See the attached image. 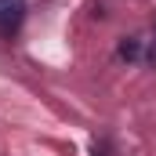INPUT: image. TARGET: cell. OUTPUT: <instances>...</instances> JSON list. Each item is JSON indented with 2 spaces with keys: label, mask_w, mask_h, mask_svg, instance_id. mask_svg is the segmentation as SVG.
Listing matches in <instances>:
<instances>
[{
  "label": "cell",
  "mask_w": 156,
  "mask_h": 156,
  "mask_svg": "<svg viewBox=\"0 0 156 156\" xmlns=\"http://www.w3.org/2000/svg\"><path fill=\"white\" fill-rule=\"evenodd\" d=\"M26 15V0H0V29H18Z\"/></svg>",
  "instance_id": "cell-1"
},
{
  "label": "cell",
  "mask_w": 156,
  "mask_h": 156,
  "mask_svg": "<svg viewBox=\"0 0 156 156\" xmlns=\"http://www.w3.org/2000/svg\"><path fill=\"white\" fill-rule=\"evenodd\" d=\"M142 55V40H123L120 44V58H138Z\"/></svg>",
  "instance_id": "cell-2"
},
{
  "label": "cell",
  "mask_w": 156,
  "mask_h": 156,
  "mask_svg": "<svg viewBox=\"0 0 156 156\" xmlns=\"http://www.w3.org/2000/svg\"><path fill=\"white\" fill-rule=\"evenodd\" d=\"M149 58H153V62H156V47H153V51H149Z\"/></svg>",
  "instance_id": "cell-3"
}]
</instances>
